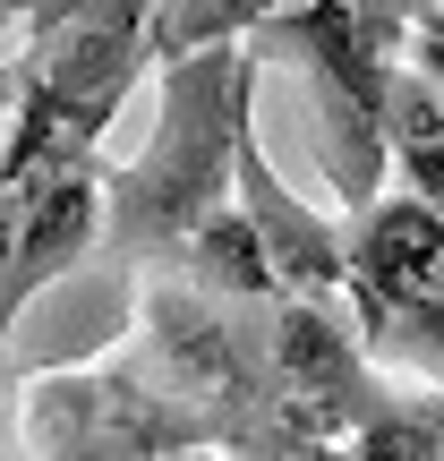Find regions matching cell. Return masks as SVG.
<instances>
[{"mask_svg": "<svg viewBox=\"0 0 444 461\" xmlns=\"http://www.w3.org/2000/svg\"><path fill=\"white\" fill-rule=\"evenodd\" d=\"M163 95H154V137L137 163L103 171V248L120 265H171L214 205H231V146L257 120V60L240 34L163 51Z\"/></svg>", "mask_w": 444, "mask_h": 461, "instance_id": "obj_1", "label": "cell"}, {"mask_svg": "<svg viewBox=\"0 0 444 461\" xmlns=\"http://www.w3.org/2000/svg\"><path fill=\"white\" fill-rule=\"evenodd\" d=\"M402 17L411 0H282L240 34L248 60L299 68L316 103V163H325L333 205H359L385 188V103H394Z\"/></svg>", "mask_w": 444, "mask_h": 461, "instance_id": "obj_2", "label": "cell"}, {"mask_svg": "<svg viewBox=\"0 0 444 461\" xmlns=\"http://www.w3.org/2000/svg\"><path fill=\"white\" fill-rule=\"evenodd\" d=\"M146 60H154V0H60V9H43L26 60L9 68L0 180L95 154V137L112 129V112L129 103Z\"/></svg>", "mask_w": 444, "mask_h": 461, "instance_id": "obj_3", "label": "cell"}, {"mask_svg": "<svg viewBox=\"0 0 444 461\" xmlns=\"http://www.w3.org/2000/svg\"><path fill=\"white\" fill-rule=\"evenodd\" d=\"M342 299L376 367L444 384V214L411 188L342 205Z\"/></svg>", "mask_w": 444, "mask_h": 461, "instance_id": "obj_4", "label": "cell"}, {"mask_svg": "<svg viewBox=\"0 0 444 461\" xmlns=\"http://www.w3.org/2000/svg\"><path fill=\"white\" fill-rule=\"evenodd\" d=\"M26 453H222V419L146 367H60L26 384Z\"/></svg>", "mask_w": 444, "mask_h": 461, "instance_id": "obj_5", "label": "cell"}, {"mask_svg": "<svg viewBox=\"0 0 444 461\" xmlns=\"http://www.w3.org/2000/svg\"><path fill=\"white\" fill-rule=\"evenodd\" d=\"M95 248H103V163L95 154L0 180V342L26 316V299H43L60 274H77Z\"/></svg>", "mask_w": 444, "mask_h": 461, "instance_id": "obj_6", "label": "cell"}, {"mask_svg": "<svg viewBox=\"0 0 444 461\" xmlns=\"http://www.w3.org/2000/svg\"><path fill=\"white\" fill-rule=\"evenodd\" d=\"M231 197H240V214L257 222V240H265L274 291H291V299H342V214L308 205L274 163H265L257 120H248L240 146H231Z\"/></svg>", "mask_w": 444, "mask_h": 461, "instance_id": "obj_7", "label": "cell"}, {"mask_svg": "<svg viewBox=\"0 0 444 461\" xmlns=\"http://www.w3.org/2000/svg\"><path fill=\"white\" fill-rule=\"evenodd\" d=\"M385 154H394L402 188L444 214V86L428 68L394 60V103H385Z\"/></svg>", "mask_w": 444, "mask_h": 461, "instance_id": "obj_8", "label": "cell"}, {"mask_svg": "<svg viewBox=\"0 0 444 461\" xmlns=\"http://www.w3.org/2000/svg\"><path fill=\"white\" fill-rule=\"evenodd\" d=\"M171 265H180L197 291H214V299H274V274H265V240H257V222L240 214V197L214 205V214L188 230V248H180Z\"/></svg>", "mask_w": 444, "mask_h": 461, "instance_id": "obj_9", "label": "cell"}, {"mask_svg": "<svg viewBox=\"0 0 444 461\" xmlns=\"http://www.w3.org/2000/svg\"><path fill=\"white\" fill-rule=\"evenodd\" d=\"M265 9H282V0H154V60L214 43V34H248Z\"/></svg>", "mask_w": 444, "mask_h": 461, "instance_id": "obj_10", "label": "cell"}, {"mask_svg": "<svg viewBox=\"0 0 444 461\" xmlns=\"http://www.w3.org/2000/svg\"><path fill=\"white\" fill-rule=\"evenodd\" d=\"M402 60L428 68L444 86V0H411V17H402Z\"/></svg>", "mask_w": 444, "mask_h": 461, "instance_id": "obj_11", "label": "cell"}]
</instances>
